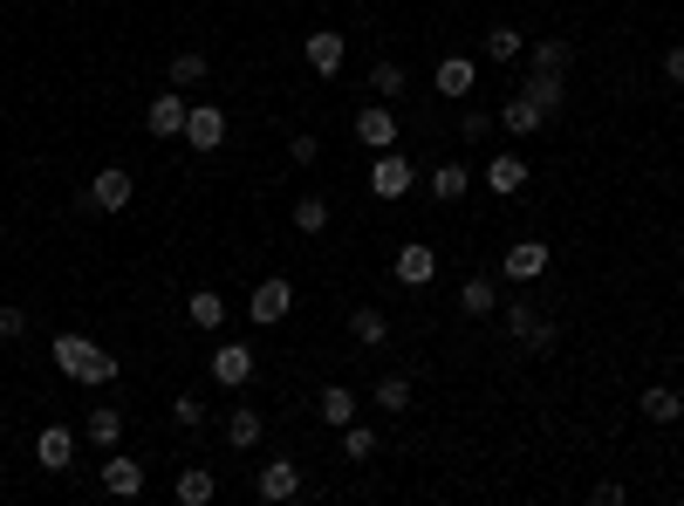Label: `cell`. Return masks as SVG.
Returning <instances> with one entry per match:
<instances>
[{"instance_id": "14", "label": "cell", "mask_w": 684, "mask_h": 506, "mask_svg": "<svg viewBox=\"0 0 684 506\" xmlns=\"http://www.w3.org/2000/svg\"><path fill=\"white\" fill-rule=\"evenodd\" d=\"M493 124H500V131H513V137H534V131L548 124V110H541L534 96H507V103H500V116H493Z\"/></svg>"}, {"instance_id": "18", "label": "cell", "mask_w": 684, "mask_h": 506, "mask_svg": "<svg viewBox=\"0 0 684 506\" xmlns=\"http://www.w3.org/2000/svg\"><path fill=\"white\" fill-rule=\"evenodd\" d=\"M83 438H90L96 452H116V445H124V411H116V404H96V411L83 417Z\"/></svg>"}, {"instance_id": "37", "label": "cell", "mask_w": 684, "mask_h": 506, "mask_svg": "<svg viewBox=\"0 0 684 506\" xmlns=\"http://www.w3.org/2000/svg\"><path fill=\"white\" fill-rule=\"evenodd\" d=\"M288 158H295V165H315V158H321V137H315V131H295V137H288Z\"/></svg>"}, {"instance_id": "12", "label": "cell", "mask_w": 684, "mask_h": 506, "mask_svg": "<svg viewBox=\"0 0 684 506\" xmlns=\"http://www.w3.org/2000/svg\"><path fill=\"white\" fill-rule=\"evenodd\" d=\"M103 493H116V499H137V493H144V458L110 452V458H103Z\"/></svg>"}, {"instance_id": "25", "label": "cell", "mask_w": 684, "mask_h": 506, "mask_svg": "<svg viewBox=\"0 0 684 506\" xmlns=\"http://www.w3.org/2000/svg\"><path fill=\"white\" fill-rule=\"evenodd\" d=\"M185 316H192V329H220L226 322V295L220 288H192L185 295Z\"/></svg>"}, {"instance_id": "7", "label": "cell", "mask_w": 684, "mask_h": 506, "mask_svg": "<svg viewBox=\"0 0 684 506\" xmlns=\"http://www.w3.org/2000/svg\"><path fill=\"white\" fill-rule=\"evenodd\" d=\"M472 83H479V62H472V55H446V62L431 69V90L446 96V103H466Z\"/></svg>"}, {"instance_id": "26", "label": "cell", "mask_w": 684, "mask_h": 506, "mask_svg": "<svg viewBox=\"0 0 684 506\" xmlns=\"http://www.w3.org/2000/svg\"><path fill=\"white\" fill-rule=\"evenodd\" d=\"M493 308H500V288H493V275H472L466 288H459V316H493Z\"/></svg>"}, {"instance_id": "11", "label": "cell", "mask_w": 684, "mask_h": 506, "mask_svg": "<svg viewBox=\"0 0 684 506\" xmlns=\"http://www.w3.org/2000/svg\"><path fill=\"white\" fill-rule=\"evenodd\" d=\"M254 486H261V499H267V506H280V499H295V493H302V465H295V458H267Z\"/></svg>"}, {"instance_id": "41", "label": "cell", "mask_w": 684, "mask_h": 506, "mask_svg": "<svg viewBox=\"0 0 684 506\" xmlns=\"http://www.w3.org/2000/svg\"><path fill=\"white\" fill-rule=\"evenodd\" d=\"M664 75H671V83H684V42L664 49Z\"/></svg>"}, {"instance_id": "24", "label": "cell", "mask_w": 684, "mask_h": 506, "mask_svg": "<svg viewBox=\"0 0 684 506\" xmlns=\"http://www.w3.org/2000/svg\"><path fill=\"white\" fill-rule=\"evenodd\" d=\"M636 411L651 417V424H677V417H684V397L671 391V383H651V391L636 397Z\"/></svg>"}, {"instance_id": "29", "label": "cell", "mask_w": 684, "mask_h": 506, "mask_svg": "<svg viewBox=\"0 0 684 506\" xmlns=\"http://www.w3.org/2000/svg\"><path fill=\"white\" fill-rule=\"evenodd\" d=\"M213 493H220V479L206 473V465H185L178 473V506H213Z\"/></svg>"}, {"instance_id": "10", "label": "cell", "mask_w": 684, "mask_h": 506, "mask_svg": "<svg viewBox=\"0 0 684 506\" xmlns=\"http://www.w3.org/2000/svg\"><path fill=\"white\" fill-rule=\"evenodd\" d=\"M356 137H364L370 151H397V110L390 103H364L356 110Z\"/></svg>"}, {"instance_id": "21", "label": "cell", "mask_w": 684, "mask_h": 506, "mask_svg": "<svg viewBox=\"0 0 684 506\" xmlns=\"http://www.w3.org/2000/svg\"><path fill=\"white\" fill-rule=\"evenodd\" d=\"M487 192H500V199H520V192H528V158L500 151V158L487 165Z\"/></svg>"}, {"instance_id": "20", "label": "cell", "mask_w": 684, "mask_h": 506, "mask_svg": "<svg viewBox=\"0 0 684 506\" xmlns=\"http://www.w3.org/2000/svg\"><path fill=\"white\" fill-rule=\"evenodd\" d=\"M69 458H75V438H69V424H49V432L34 438V465H42V473H69Z\"/></svg>"}, {"instance_id": "31", "label": "cell", "mask_w": 684, "mask_h": 506, "mask_svg": "<svg viewBox=\"0 0 684 506\" xmlns=\"http://www.w3.org/2000/svg\"><path fill=\"white\" fill-rule=\"evenodd\" d=\"M405 83H411L405 62H377V69H370V96H377V103H397V96H405Z\"/></svg>"}, {"instance_id": "17", "label": "cell", "mask_w": 684, "mask_h": 506, "mask_svg": "<svg viewBox=\"0 0 684 506\" xmlns=\"http://www.w3.org/2000/svg\"><path fill=\"white\" fill-rule=\"evenodd\" d=\"M438 275V254L425 247V240H405V247H397V281H405V288H425Z\"/></svg>"}, {"instance_id": "34", "label": "cell", "mask_w": 684, "mask_h": 506, "mask_svg": "<svg viewBox=\"0 0 684 506\" xmlns=\"http://www.w3.org/2000/svg\"><path fill=\"white\" fill-rule=\"evenodd\" d=\"M569 62H575V49H569V42H534V49H528V69H548V75H561Z\"/></svg>"}, {"instance_id": "40", "label": "cell", "mask_w": 684, "mask_h": 506, "mask_svg": "<svg viewBox=\"0 0 684 506\" xmlns=\"http://www.w3.org/2000/svg\"><path fill=\"white\" fill-rule=\"evenodd\" d=\"M623 499H630L623 479H602V486H595V506H623Z\"/></svg>"}, {"instance_id": "33", "label": "cell", "mask_w": 684, "mask_h": 506, "mask_svg": "<svg viewBox=\"0 0 684 506\" xmlns=\"http://www.w3.org/2000/svg\"><path fill=\"white\" fill-rule=\"evenodd\" d=\"M370 404H384L390 417H397V411H411V383H405V376H377V391H370Z\"/></svg>"}, {"instance_id": "28", "label": "cell", "mask_w": 684, "mask_h": 506, "mask_svg": "<svg viewBox=\"0 0 684 506\" xmlns=\"http://www.w3.org/2000/svg\"><path fill=\"white\" fill-rule=\"evenodd\" d=\"M349 342L384 349L390 342V316H384V308H356V316H349Z\"/></svg>"}, {"instance_id": "36", "label": "cell", "mask_w": 684, "mask_h": 506, "mask_svg": "<svg viewBox=\"0 0 684 506\" xmlns=\"http://www.w3.org/2000/svg\"><path fill=\"white\" fill-rule=\"evenodd\" d=\"M172 424H178V432H198V424H206V397H198V391H178Z\"/></svg>"}, {"instance_id": "13", "label": "cell", "mask_w": 684, "mask_h": 506, "mask_svg": "<svg viewBox=\"0 0 684 506\" xmlns=\"http://www.w3.org/2000/svg\"><path fill=\"white\" fill-rule=\"evenodd\" d=\"M302 55H308V69H315V75H343V55H349V49H343V34H336V28H315L308 42H302Z\"/></svg>"}, {"instance_id": "38", "label": "cell", "mask_w": 684, "mask_h": 506, "mask_svg": "<svg viewBox=\"0 0 684 506\" xmlns=\"http://www.w3.org/2000/svg\"><path fill=\"white\" fill-rule=\"evenodd\" d=\"M459 137H472V144H479V137H493V116H487V110H466V124H459Z\"/></svg>"}, {"instance_id": "8", "label": "cell", "mask_w": 684, "mask_h": 506, "mask_svg": "<svg viewBox=\"0 0 684 506\" xmlns=\"http://www.w3.org/2000/svg\"><path fill=\"white\" fill-rule=\"evenodd\" d=\"M185 144H192V151H220V144H226V110H220V103H192Z\"/></svg>"}, {"instance_id": "2", "label": "cell", "mask_w": 684, "mask_h": 506, "mask_svg": "<svg viewBox=\"0 0 684 506\" xmlns=\"http://www.w3.org/2000/svg\"><path fill=\"white\" fill-rule=\"evenodd\" d=\"M507 335L528 349V357H548V349L561 342V322H548L534 301H507Z\"/></svg>"}, {"instance_id": "35", "label": "cell", "mask_w": 684, "mask_h": 506, "mask_svg": "<svg viewBox=\"0 0 684 506\" xmlns=\"http://www.w3.org/2000/svg\"><path fill=\"white\" fill-rule=\"evenodd\" d=\"M343 458H356V465L377 458V432H370V424H343Z\"/></svg>"}, {"instance_id": "1", "label": "cell", "mask_w": 684, "mask_h": 506, "mask_svg": "<svg viewBox=\"0 0 684 506\" xmlns=\"http://www.w3.org/2000/svg\"><path fill=\"white\" fill-rule=\"evenodd\" d=\"M49 357H55V370L69 376V383H116V363L103 342H90V335H75V329H62L55 342H49Z\"/></svg>"}, {"instance_id": "30", "label": "cell", "mask_w": 684, "mask_h": 506, "mask_svg": "<svg viewBox=\"0 0 684 506\" xmlns=\"http://www.w3.org/2000/svg\"><path fill=\"white\" fill-rule=\"evenodd\" d=\"M295 233H308V240L329 233V199H321V192H302V199H295Z\"/></svg>"}, {"instance_id": "27", "label": "cell", "mask_w": 684, "mask_h": 506, "mask_svg": "<svg viewBox=\"0 0 684 506\" xmlns=\"http://www.w3.org/2000/svg\"><path fill=\"white\" fill-rule=\"evenodd\" d=\"M528 55V34H520L513 21H493L487 28V62H520Z\"/></svg>"}, {"instance_id": "32", "label": "cell", "mask_w": 684, "mask_h": 506, "mask_svg": "<svg viewBox=\"0 0 684 506\" xmlns=\"http://www.w3.org/2000/svg\"><path fill=\"white\" fill-rule=\"evenodd\" d=\"M206 75H213V69H206V55H198V49H178V55H172V90H192V83H206Z\"/></svg>"}, {"instance_id": "39", "label": "cell", "mask_w": 684, "mask_h": 506, "mask_svg": "<svg viewBox=\"0 0 684 506\" xmlns=\"http://www.w3.org/2000/svg\"><path fill=\"white\" fill-rule=\"evenodd\" d=\"M28 335V316L21 308H0V342H21Z\"/></svg>"}, {"instance_id": "22", "label": "cell", "mask_w": 684, "mask_h": 506, "mask_svg": "<svg viewBox=\"0 0 684 506\" xmlns=\"http://www.w3.org/2000/svg\"><path fill=\"white\" fill-rule=\"evenodd\" d=\"M261 432H267V417H261L254 404H233V411H226V445H233V452H254Z\"/></svg>"}, {"instance_id": "5", "label": "cell", "mask_w": 684, "mask_h": 506, "mask_svg": "<svg viewBox=\"0 0 684 506\" xmlns=\"http://www.w3.org/2000/svg\"><path fill=\"white\" fill-rule=\"evenodd\" d=\"M288 308H295V281L288 275H267L254 295H247V316L261 322V329H274V322H288Z\"/></svg>"}, {"instance_id": "16", "label": "cell", "mask_w": 684, "mask_h": 506, "mask_svg": "<svg viewBox=\"0 0 684 506\" xmlns=\"http://www.w3.org/2000/svg\"><path fill=\"white\" fill-rule=\"evenodd\" d=\"M425 192H431V199H438V206H459V199H466V192H472V172H466L459 158H446V165H438V172L425 178Z\"/></svg>"}, {"instance_id": "6", "label": "cell", "mask_w": 684, "mask_h": 506, "mask_svg": "<svg viewBox=\"0 0 684 506\" xmlns=\"http://www.w3.org/2000/svg\"><path fill=\"white\" fill-rule=\"evenodd\" d=\"M213 383H226V391H239V383H254V342H220L206 357Z\"/></svg>"}, {"instance_id": "23", "label": "cell", "mask_w": 684, "mask_h": 506, "mask_svg": "<svg viewBox=\"0 0 684 506\" xmlns=\"http://www.w3.org/2000/svg\"><path fill=\"white\" fill-rule=\"evenodd\" d=\"M520 96H534V103L554 116L561 103H569V83H561V75H548V69H528V75H520Z\"/></svg>"}, {"instance_id": "4", "label": "cell", "mask_w": 684, "mask_h": 506, "mask_svg": "<svg viewBox=\"0 0 684 506\" xmlns=\"http://www.w3.org/2000/svg\"><path fill=\"white\" fill-rule=\"evenodd\" d=\"M370 192H377V199H411V192H418V165L405 158V151H377Z\"/></svg>"}, {"instance_id": "9", "label": "cell", "mask_w": 684, "mask_h": 506, "mask_svg": "<svg viewBox=\"0 0 684 506\" xmlns=\"http://www.w3.org/2000/svg\"><path fill=\"white\" fill-rule=\"evenodd\" d=\"M185 116H192V103H185L178 90H165V96H151L144 131H151V137H185Z\"/></svg>"}, {"instance_id": "3", "label": "cell", "mask_w": 684, "mask_h": 506, "mask_svg": "<svg viewBox=\"0 0 684 506\" xmlns=\"http://www.w3.org/2000/svg\"><path fill=\"white\" fill-rule=\"evenodd\" d=\"M131 199H137V178H131L124 165H103V172L83 185V206H90V213H124Z\"/></svg>"}, {"instance_id": "15", "label": "cell", "mask_w": 684, "mask_h": 506, "mask_svg": "<svg viewBox=\"0 0 684 506\" xmlns=\"http://www.w3.org/2000/svg\"><path fill=\"white\" fill-rule=\"evenodd\" d=\"M548 275V240H513L507 247V281H541Z\"/></svg>"}, {"instance_id": "19", "label": "cell", "mask_w": 684, "mask_h": 506, "mask_svg": "<svg viewBox=\"0 0 684 506\" xmlns=\"http://www.w3.org/2000/svg\"><path fill=\"white\" fill-rule=\"evenodd\" d=\"M356 411H364V404H356V391H349V383H329V391L315 397V417L329 424V432H343V424H356Z\"/></svg>"}]
</instances>
